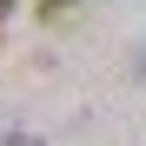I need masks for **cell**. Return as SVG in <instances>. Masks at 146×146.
<instances>
[{
    "label": "cell",
    "mask_w": 146,
    "mask_h": 146,
    "mask_svg": "<svg viewBox=\"0 0 146 146\" xmlns=\"http://www.w3.org/2000/svg\"><path fill=\"white\" fill-rule=\"evenodd\" d=\"M73 7H80V0H40V7H33V20H40V27H53V20H66Z\"/></svg>",
    "instance_id": "cell-1"
},
{
    "label": "cell",
    "mask_w": 146,
    "mask_h": 146,
    "mask_svg": "<svg viewBox=\"0 0 146 146\" xmlns=\"http://www.w3.org/2000/svg\"><path fill=\"white\" fill-rule=\"evenodd\" d=\"M7 13H13V0H0V40H7Z\"/></svg>",
    "instance_id": "cell-4"
},
{
    "label": "cell",
    "mask_w": 146,
    "mask_h": 146,
    "mask_svg": "<svg viewBox=\"0 0 146 146\" xmlns=\"http://www.w3.org/2000/svg\"><path fill=\"white\" fill-rule=\"evenodd\" d=\"M0 146H46L33 126H0Z\"/></svg>",
    "instance_id": "cell-2"
},
{
    "label": "cell",
    "mask_w": 146,
    "mask_h": 146,
    "mask_svg": "<svg viewBox=\"0 0 146 146\" xmlns=\"http://www.w3.org/2000/svg\"><path fill=\"white\" fill-rule=\"evenodd\" d=\"M126 73H133V80H146V40H139V53H133V66H126Z\"/></svg>",
    "instance_id": "cell-3"
}]
</instances>
